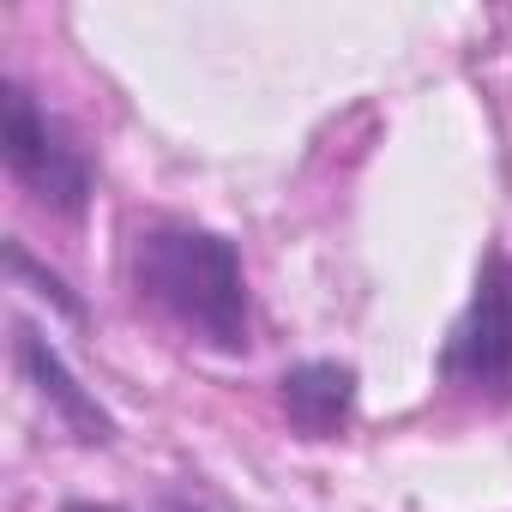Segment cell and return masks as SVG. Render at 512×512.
I'll use <instances>...</instances> for the list:
<instances>
[{
    "instance_id": "cell-1",
    "label": "cell",
    "mask_w": 512,
    "mask_h": 512,
    "mask_svg": "<svg viewBox=\"0 0 512 512\" xmlns=\"http://www.w3.org/2000/svg\"><path fill=\"white\" fill-rule=\"evenodd\" d=\"M133 278L181 332L235 356L247 350V278L235 247L193 223H157L133 241Z\"/></svg>"
},
{
    "instance_id": "cell-2",
    "label": "cell",
    "mask_w": 512,
    "mask_h": 512,
    "mask_svg": "<svg viewBox=\"0 0 512 512\" xmlns=\"http://www.w3.org/2000/svg\"><path fill=\"white\" fill-rule=\"evenodd\" d=\"M0 157H7L13 181L37 205H49L61 217H79L91 205V163H85V151L73 145V133L55 115L37 109V97L25 85H7V97H0Z\"/></svg>"
},
{
    "instance_id": "cell-3",
    "label": "cell",
    "mask_w": 512,
    "mask_h": 512,
    "mask_svg": "<svg viewBox=\"0 0 512 512\" xmlns=\"http://www.w3.org/2000/svg\"><path fill=\"white\" fill-rule=\"evenodd\" d=\"M440 374L476 392H512V260L488 253L476 296L440 350Z\"/></svg>"
},
{
    "instance_id": "cell-4",
    "label": "cell",
    "mask_w": 512,
    "mask_h": 512,
    "mask_svg": "<svg viewBox=\"0 0 512 512\" xmlns=\"http://www.w3.org/2000/svg\"><path fill=\"white\" fill-rule=\"evenodd\" d=\"M13 338H19V368H25V380L37 386V398H43L85 446H109V440H115V416L73 380V368L55 356V344H49L37 326H25V320L13 326Z\"/></svg>"
},
{
    "instance_id": "cell-5",
    "label": "cell",
    "mask_w": 512,
    "mask_h": 512,
    "mask_svg": "<svg viewBox=\"0 0 512 512\" xmlns=\"http://www.w3.org/2000/svg\"><path fill=\"white\" fill-rule=\"evenodd\" d=\"M356 404V368L350 362H302L284 374V410L302 434H338Z\"/></svg>"
},
{
    "instance_id": "cell-6",
    "label": "cell",
    "mask_w": 512,
    "mask_h": 512,
    "mask_svg": "<svg viewBox=\"0 0 512 512\" xmlns=\"http://www.w3.org/2000/svg\"><path fill=\"white\" fill-rule=\"evenodd\" d=\"M7 272H13L19 284H37V296H49L67 320H79V314H85V308H79V296H67V284H61L55 272H43L31 253H25V241H7Z\"/></svg>"
},
{
    "instance_id": "cell-7",
    "label": "cell",
    "mask_w": 512,
    "mask_h": 512,
    "mask_svg": "<svg viewBox=\"0 0 512 512\" xmlns=\"http://www.w3.org/2000/svg\"><path fill=\"white\" fill-rule=\"evenodd\" d=\"M61 512H115V506H91V500H73V506H61Z\"/></svg>"
}]
</instances>
